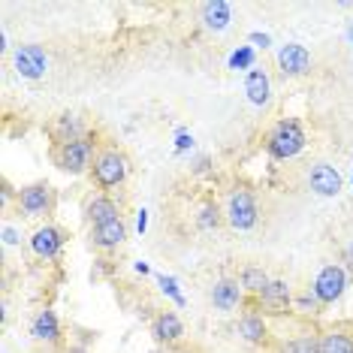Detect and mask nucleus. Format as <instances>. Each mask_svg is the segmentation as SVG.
<instances>
[{"mask_svg": "<svg viewBox=\"0 0 353 353\" xmlns=\"http://www.w3.org/2000/svg\"><path fill=\"white\" fill-rule=\"evenodd\" d=\"M266 148L275 160L296 157L299 151L305 148V133H302V127H299V121H281V124L269 133Z\"/></svg>", "mask_w": 353, "mask_h": 353, "instance_id": "nucleus-1", "label": "nucleus"}, {"mask_svg": "<svg viewBox=\"0 0 353 353\" xmlns=\"http://www.w3.org/2000/svg\"><path fill=\"white\" fill-rule=\"evenodd\" d=\"M254 64V52L251 49H239L233 58H229V67H236V70H244V67Z\"/></svg>", "mask_w": 353, "mask_h": 353, "instance_id": "nucleus-24", "label": "nucleus"}, {"mask_svg": "<svg viewBox=\"0 0 353 353\" xmlns=\"http://www.w3.org/2000/svg\"><path fill=\"white\" fill-rule=\"evenodd\" d=\"M348 263H350V266H353V242H350V244H348Z\"/></svg>", "mask_w": 353, "mask_h": 353, "instance_id": "nucleus-31", "label": "nucleus"}, {"mask_svg": "<svg viewBox=\"0 0 353 353\" xmlns=\"http://www.w3.org/2000/svg\"><path fill=\"white\" fill-rule=\"evenodd\" d=\"M3 242H6V244H15V242H19V233H15L12 227H6V229H3Z\"/></svg>", "mask_w": 353, "mask_h": 353, "instance_id": "nucleus-27", "label": "nucleus"}, {"mask_svg": "<svg viewBox=\"0 0 353 353\" xmlns=\"http://www.w3.org/2000/svg\"><path fill=\"white\" fill-rule=\"evenodd\" d=\"M239 299H242V287H239L236 281H218V284H214V290H212V302L218 305L220 311L236 308V305H239Z\"/></svg>", "mask_w": 353, "mask_h": 353, "instance_id": "nucleus-12", "label": "nucleus"}, {"mask_svg": "<svg viewBox=\"0 0 353 353\" xmlns=\"http://www.w3.org/2000/svg\"><path fill=\"white\" fill-rule=\"evenodd\" d=\"M190 142H194V139H190L187 133H179V148H190Z\"/></svg>", "mask_w": 353, "mask_h": 353, "instance_id": "nucleus-30", "label": "nucleus"}, {"mask_svg": "<svg viewBox=\"0 0 353 353\" xmlns=\"http://www.w3.org/2000/svg\"><path fill=\"white\" fill-rule=\"evenodd\" d=\"M34 335H36L40 341H58V339H60L55 311H40V314H36V320H34Z\"/></svg>", "mask_w": 353, "mask_h": 353, "instance_id": "nucleus-17", "label": "nucleus"}, {"mask_svg": "<svg viewBox=\"0 0 353 353\" xmlns=\"http://www.w3.org/2000/svg\"><path fill=\"white\" fill-rule=\"evenodd\" d=\"M308 184H311L314 194H320V196H339L341 194V175L329 163H314L311 172H308Z\"/></svg>", "mask_w": 353, "mask_h": 353, "instance_id": "nucleus-8", "label": "nucleus"}, {"mask_svg": "<svg viewBox=\"0 0 353 353\" xmlns=\"http://www.w3.org/2000/svg\"><path fill=\"white\" fill-rule=\"evenodd\" d=\"M344 287H348V275H344V269L341 266H326V269H320L317 281H314V296H317L320 302H335V299L344 293Z\"/></svg>", "mask_w": 353, "mask_h": 353, "instance_id": "nucleus-4", "label": "nucleus"}, {"mask_svg": "<svg viewBox=\"0 0 353 353\" xmlns=\"http://www.w3.org/2000/svg\"><path fill=\"white\" fill-rule=\"evenodd\" d=\"M203 25L209 30H224L229 25V3L227 0H212L203 6Z\"/></svg>", "mask_w": 353, "mask_h": 353, "instance_id": "nucleus-14", "label": "nucleus"}, {"mask_svg": "<svg viewBox=\"0 0 353 353\" xmlns=\"http://www.w3.org/2000/svg\"><path fill=\"white\" fill-rule=\"evenodd\" d=\"M244 91H248V100H251L254 106H266V103H269V76H266L263 70L248 73Z\"/></svg>", "mask_w": 353, "mask_h": 353, "instance_id": "nucleus-16", "label": "nucleus"}, {"mask_svg": "<svg viewBox=\"0 0 353 353\" xmlns=\"http://www.w3.org/2000/svg\"><path fill=\"white\" fill-rule=\"evenodd\" d=\"M181 320L175 317V314H160V317L155 320V335L157 341H179L181 339Z\"/></svg>", "mask_w": 353, "mask_h": 353, "instance_id": "nucleus-18", "label": "nucleus"}, {"mask_svg": "<svg viewBox=\"0 0 353 353\" xmlns=\"http://www.w3.org/2000/svg\"><path fill=\"white\" fill-rule=\"evenodd\" d=\"M19 205L27 218H40V214L52 209V190L45 184H30L19 194Z\"/></svg>", "mask_w": 353, "mask_h": 353, "instance_id": "nucleus-9", "label": "nucleus"}, {"mask_svg": "<svg viewBox=\"0 0 353 353\" xmlns=\"http://www.w3.org/2000/svg\"><path fill=\"white\" fill-rule=\"evenodd\" d=\"M136 224H139V233H145V227H148V212H139V220H136Z\"/></svg>", "mask_w": 353, "mask_h": 353, "instance_id": "nucleus-29", "label": "nucleus"}, {"mask_svg": "<svg viewBox=\"0 0 353 353\" xmlns=\"http://www.w3.org/2000/svg\"><path fill=\"white\" fill-rule=\"evenodd\" d=\"M269 284H272V281H269V275L263 272V269H257V266H248V269H244V275H242V287L248 290V293L263 296Z\"/></svg>", "mask_w": 353, "mask_h": 353, "instance_id": "nucleus-19", "label": "nucleus"}, {"mask_svg": "<svg viewBox=\"0 0 353 353\" xmlns=\"http://www.w3.org/2000/svg\"><path fill=\"white\" fill-rule=\"evenodd\" d=\"M251 43H257V45H263V49H266V45H269V36H266V34H251Z\"/></svg>", "mask_w": 353, "mask_h": 353, "instance_id": "nucleus-28", "label": "nucleus"}, {"mask_svg": "<svg viewBox=\"0 0 353 353\" xmlns=\"http://www.w3.org/2000/svg\"><path fill=\"white\" fill-rule=\"evenodd\" d=\"M199 227L203 229H212L218 227V205H203V212H199Z\"/></svg>", "mask_w": 353, "mask_h": 353, "instance_id": "nucleus-23", "label": "nucleus"}, {"mask_svg": "<svg viewBox=\"0 0 353 353\" xmlns=\"http://www.w3.org/2000/svg\"><path fill=\"white\" fill-rule=\"evenodd\" d=\"M239 332H242L248 341H263V335H266L263 317H257V314H244L242 323H239Z\"/></svg>", "mask_w": 353, "mask_h": 353, "instance_id": "nucleus-21", "label": "nucleus"}, {"mask_svg": "<svg viewBox=\"0 0 353 353\" xmlns=\"http://www.w3.org/2000/svg\"><path fill=\"white\" fill-rule=\"evenodd\" d=\"M60 244H64V233H60L58 227H40L34 233V239H30V248L36 251L40 257H55L60 251Z\"/></svg>", "mask_w": 353, "mask_h": 353, "instance_id": "nucleus-10", "label": "nucleus"}, {"mask_svg": "<svg viewBox=\"0 0 353 353\" xmlns=\"http://www.w3.org/2000/svg\"><path fill=\"white\" fill-rule=\"evenodd\" d=\"M127 239V227L121 224V218L118 220H109V224H100L94 227V242H97V248H118L121 242Z\"/></svg>", "mask_w": 353, "mask_h": 353, "instance_id": "nucleus-11", "label": "nucleus"}, {"mask_svg": "<svg viewBox=\"0 0 353 353\" xmlns=\"http://www.w3.org/2000/svg\"><path fill=\"white\" fill-rule=\"evenodd\" d=\"M278 67H281L284 76H305L311 70L308 49H305V45H299V43H287L278 52Z\"/></svg>", "mask_w": 353, "mask_h": 353, "instance_id": "nucleus-7", "label": "nucleus"}, {"mask_svg": "<svg viewBox=\"0 0 353 353\" xmlns=\"http://www.w3.org/2000/svg\"><path fill=\"white\" fill-rule=\"evenodd\" d=\"M94 179L100 187H115L127 179V157L121 151H103L94 160Z\"/></svg>", "mask_w": 353, "mask_h": 353, "instance_id": "nucleus-2", "label": "nucleus"}, {"mask_svg": "<svg viewBox=\"0 0 353 353\" xmlns=\"http://www.w3.org/2000/svg\"><path fill=\"white\" fill-rule=\"evenodd\" d=\"M91 157H94V145H91V139H73V142H64L60 145V155H58V163L64 172H85L91 166Z\"/></svg>", "mask_w": 353, "mask_h": 353, "instance_id": "nucleus-3", "label": "nucleus"}, {"mask_svg": "<svg viewBox=\"0 0 353 353\" xmlns=\"http://www.w3.org/2000/svg\"><path fill=\"white\" fill-rule=\"evenodd\" d=\"M88 220H91L94 227L109 224V220H118V205H115L109 196L91 199V203H88Z\"/></svg>", "mask_w": 353, "mask_h": 353, "instance_id": "nucleus-13", "label": "nucleus"}, {"mask_svg": "<svg viewBox=\"0 0 353 353\" xmlns=\"http://www.w3.org/2000/svg\"><path fill=\"white\" fill-rule=\"evenodd\" d=\"M287 353H320V344L311 341V339H296V341L287 348Z\"/></svg>", "mask_w": 353, "mask_h": 353, "instance_id": "nucleus-25", "label": "nucleus"}, {"mask_svg": "<svg viewBox=\"0 0 353 353\" xmlns=\"http://www.w3.org/2000/svg\"><path fill=\"white\" fill-rule=\"evenodd\" d=\"M229 224L236 229H251L257 224V205H254V196L248 190H233L229 194Z\"/></svg>", "mask_w": 353, "mask_h": 353, "instance_id": "nucleus-5", "label": "nucleus"}, {"mask_svg": "<svg viewBox=\"0 0 353 353\" xmlns=\"http://www.w3.org/2000/svg\"><path fill=\"white\" fill-rule=\"evenodd\" d=\"M45 67H49V58H45V52L36 43H27V45L15 49V70L25 76V79H40L45 73Z\"/></svg>", "mask_w": 353, "mask_h": 353, "instance_id": "nucleus-6", "label": "nucleus"}, {"mask_svg": "<svg viewBox=\"0 0 353 353\" xmlns=\"http://www.w3.org/2000/svg\"><path fill=\"white\" fill-rule=\"evenodd\" d=\"M58 130H60V136H64V142L82 139V124H79V118H73V115H64Z\"/></svg>", "mask_w": 353, "mask_h": 353, "instance_id": "nucleus-22", "label": "nucleus"}, {"mask_svg": "<svg viewBox=\"0 0 353 353\" xmlns=\"http://www.w3.org/2000/svg\"><path fill=\"white\" fill-rule=\"evenodd\" d=\"M263 299V305L269 311H275V314H281L284 308H287V302H290V287H287V281H272L266 287V293L260 296Z\"/></svg>", "mask_w": 353, "mask_h": 353, "instance_id": "nucleus-15", "label": "nucleus"}, {"mask_svg": "<svg viewBox=\"0 0 353 353\" xmlns=\"http://www.w3.org/2000/svg\"><path fill=\"white\" fill-rule=\"evenodd\" d=\"M320 353H353V339L344 332H326L320 339Z\"/></svg>", "mask_w": 353, "mask_h": 353, "instance_id": "nucleus-20", "label": "nucleus"}, {"mask_svg": "<svg viewBox=\"0 0 353 353\" xmlns=\"http://www.w3.org/2000/svg\"><path fill=\"white\" fill-rule=\"evenodd\" d=\"M157 281H160V287H163V293H170V296H172V299H175V302H179V305L184 302V299H181V293H179V287H175V281H172V278H166V275H160Z\"/></svg>", "mask_w": 353, "mask_h": 353, "instance_id": "nucleus-26", "label": "nucleus"}]
</instances>
